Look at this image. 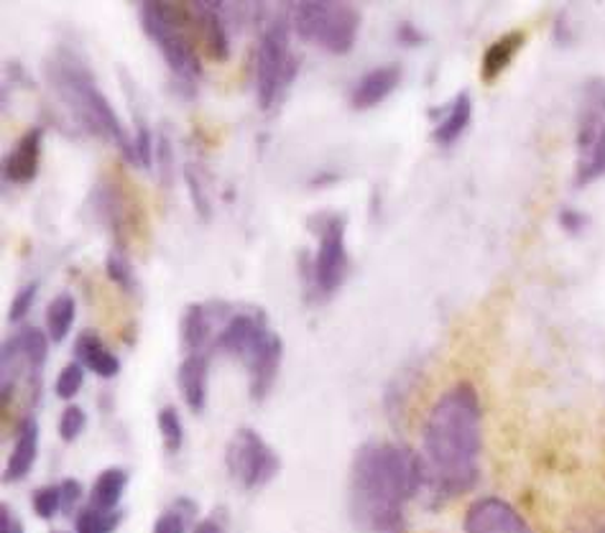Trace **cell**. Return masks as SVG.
<instances>
[{
  "label": "cell",
  "mask_w": 605,
  "mask_h": 533,
  "mask_svg": "<svg viewBox=\"0 0 605 533\" xmlns=\"http://www.w3.org/2000/svg\"><path fill=\"white\" fill-rule=\"evenodd\" d=\"M424 495L448 505L481 482L483 401L473 380H455L432 401L422 424Z\"/></svg>",
  "instance_id": "1"
},
{
  "label": "cell",
  "mask_w": 605,
  "mask_h": 533,
  "mask_svg": "<svg viewBox=\"0 0 605 533\" xmlns=\"http://www.w3.org/2000/svg\"><path fill=\"white\" fill-rule=\"evenodd\" d=\"M419 495H424V464L409 444L371 439L352 454L348 513L358 533H407V511Z\"/></svg>",
  "instance_id": "2"
},
{
  "label": "cell",
  "mask_w": 605,
  "mask_h": 533,
  "mask_svg": "<svg viewBox=\"0 0 605 533\" xmlns=\"http://www.w3.org/2000/svg\"><path fill=\"white\" fill-rule=\"evenodd\" d=\"M47 82L52 84L54 95L62 100V105L78 117L82 129L92 135L111 141L121 151L125 161L133 164V141L125 133V125L117 117L111 100L98 88V80L88 66L85 59L72 49L59 47L47 59Z\"/></svg>",
  "instance_id": "3"
},
{
  "label": "cell",
  "mask_w": 605,
  "mask_h": 533,
  "mask_svg": "<svg viewBox=\"0 0 605 533\" xmlns=\"http://www.w3.org/2000/svg\"><path fill=\"white\" fill-rule=\"evenodd\" d=\"M139 19L151 44L164 57L180 90L184 95H195L197 80L202 74L195 39H192L189 31V27H197L195 11H189L187 3L148 0V3H141Z\"/></svg>",
  "instance_id": "4"
},
{
  "label": "cell",
  "mask_w": 605,
  "mask_h": 533,
  "mask_svg": "<svg viewBox=\"0 0 605 533\" xmlns=\"http://www.w3.org/2000/svg\"><path fill=\"white\" fill-rule=\"evenodd\" d=\"M291 31L327 54H348L360 33V11L338 0H301L289 8Z\"/></svg>",
  "instance_id": "5"
},
{
  "label": "cell",
  "mask_w": 605,
  "mask_h": 533,
  "mask_svg": "<svg viewBox=\"0 0 605 533\" xmlns=\"http://www.w3.org/2000/svg\"><path fill=\"white\" fill-rule=\"evenodd\" d=\"M49 340L47 332L37 327H23L8 337L0 350V393H3V409H11V399L23 386L29 396V409L41 399L44 388V368L49 360Z\"/></svg>",
  "instance_id": "6"
},
{
  "label": "cell",
  "mask_w": 605,
  "mask_h": 533,
  "mask_svg": "<svg viewBox=\"0 0 605 533\" xmlns=\"http://www.w3.org/2000/svg\"><path fill=\"white\" fill-rule=\"evenodd\" d=\"M309 227L317 235V250L305 266L307 289L317 301H327L340 291L350 270L346 245L348 219L340 213H319L309 219Z\"/></svg>",
  "instance_id": "7"
},
{
  "label": "cell",
  "mask_w": 605,
  "mask_h": 533,
  "mask_svg": "<svg viewBox=\"0 0 605 533\" xmlns=\"http://www.w3.org/2000/svg\"><path fill=\"white\" fill-rule=\"evenodd\" d=\"M299 74V59L291 54V23L287 19L274 21L260 33L256 47L254 84L260 110H271L281 103L284 92Z\"/></svg>",
  "instance_id": "8"
},
{
  "label": "cell",
  "mask_w": 605,
  "mask_h": 533,
  "mask_svg": "<svg viewBox=\"0 0 605 533\" xmlns=\"http://www.w3.org/2000/svg\"><path fill=\"white\" fill-rule=\"evenodd\" d=\"M605 176V80L593 78L583 84L577 115V161L575 184L585 187Z\"/></svg>",
  "instance_id": "9"
},
{
  "label": "cell",
  "mask_w": 605,
  "mask_h": 533,
  "mask_svg": "<svg viewBox=\"0 0 605 533\" xmlns=\"http://www.w3.org/2000/svg\"><path fill=\"white\" fill-rule=\"evenodd\" d=\"M225 470L243 490H260L281 472V457L254 427H238L225 444Z\"/></svg>",
  "instance_id": "10"
},
{
  "label": "cell",
  "mask_w": 605,
  "mask_h": 533,
  "mask_svg": "<svg viewBox=\"0 0 605 533\" xmlns=\"http://www.w3.org/2000/svg\"><path fill=\"white\" fill-rule=\"evenodd\" d=\"M462 533H536L519 508L501 495H481L462 513Z\"/></svg>",
  "instance_id": "11"
},
{
  "label": "cell",
  "mask_w": 605,
  "mask_h": 533,
  "mask_svg": "<svg viewBox=\"0 0 605 533\" xmlns=\"http://www.w3.org/2000/svg\"><path fill=\"white\" fill-rule=\"evenodd\" d=\"M233 315L235 309L225 301L189 304V307L184 309L182 327H180L184 355L213 352L217 332H221L225 321H228Z\"/></svg>",
  "instance_id": "12"
},
{
  "label": "cell",
  "mask_w": 605,
  "mask_h": 533,
  "mask_svg": "<svg viewBox=\"0 0 605 533\" xmlns=\"http://www.w3.org/2000/svg\"><path fill=\"white\" fill-rule=\"evenodd\" d=\"M284 360V340L276 332H268L260 337V342L248 352L243 366L248 370V396L254 403H264L271 396L276 378H279Z\"/></svg>",
  "instance_id": "13"
},
{
  "label": "cell",
  "mask_w": 605,
  "mask_h": 533,
  "mask_svg": "<svg viewBox=\"0 0 605 533\" xmlns=\"http://www.w3.org/2000/svg\"><path fill=\"white\" fill-rule=\"evenodd\" d=\"M268 332L266 317L260 311H235L215 337L213 352H223L235 360H246L248 352Z\"/></svg>",
  "instance_id": "14"
},
{
  "label": "cell",
  "mask_w": 605,
  "mask_h": 533,
  "mask_svg": "<svg viewBox=\"0 0 605 533\" xmlns=\"http://www.w3.org/2000/svg\"><path fill=\"white\" fill-rule=\"evenodd\" d=\"M39 439H41V429H39L37 417H33L31 411L23 413L13 427V444L3 468L6 485H11V482H21L31 475L33 464H37L39 460Z\"/></svg>",
  "instance_id": "15"
},
{
  "label": "cell",
  "mask_w": 605,
  "mask_h": 533,
  "mask_svg": "<svg viewBox=\"0 0 605 533\" xmlns=\"http://www.w3.org/2000/svg\"><path fill=\"white\" fill-rule=\"evenodd\" d=\"M209 360H213V352L184 355L180 368H176V386H180L182 401L195 417L205 413L209 401Z\"/></svg>",
  "instance_id": "16"
},
{
  "label": "cell",
  "mask_w": 605,
  "mask_h": 533,
  "mask_svg": "<svg viewBox=\"0 0 605 533\" xmlns=\"http://www.w3.org/2000/svg\"><path fill=\"white\" fill-rule=\"evenodd\" d=\"M41 143H44V129H29L16 143L11 154L6 156L3 174L11 184H29L39 174Z\"/></svg>",
  "instance_id": "17"
},
{
  "label": "cell",
  "mask_w": 605,
  "mask_h": 533,
  "mask_svg": "<svg viewBox=\"0 0 605 533\" xmlns=\"http://www.w3.org/2000/svg\"><path fill=\"white\" fill-rule=\"evenodd\" d=\"M401 82V66L399 64H383L376 70L366 72L363 78L356 82V88L350 92V105L356 110H371L381 105Z\"/></svg>",
  "instance_id": "18"
},
{
  "label": "cell",
  "mask_w": 605,
  "mask_h": 533,
  "mask_svg": "<svg viewBox=\"0 0 605 533\" xmlns=\"http://www.w3.org/2000/svg\"><path fill=\"white\" fill-rule=\"evenodd\" d=\"M192 11H195L197 29L202 33V44H205V52L215 62H228L230 59V33L225 27V19L221 13L223 3H189Z\"/></svg>",
  "instance_id": "19"
},
{
  "label": "cell",
  "mask_w": 605,
  "mask_h": 533,
  "mask_svg": "<svg viewBox=\"0 0 605 533\" xmlns=\"http://www.w3.org/2000/svg\"><path fill=\"white\" fill-rule=\"evenodd\" d=\"M74 360H78L88 373H95L103 380H113L121 373V360H117V355L105 345L103 337L92 332V329L78 335V340H74Z\"/></svg>",
  "instance_id": "20"
},
{
  "label": "cell",
  "mask_w": 605,
  "mask_h": 533,
  "mask_svg": "<svg viewBox=\"0 0 605 533\" xmlns=\"http://www.w3.org/2000/svg\"><path fill=\"white\" fill-rule=\"evenodd\" d=\"M95 207H98V217L111 227L115 245L113 248L125 250L129 248V202L121 194V189L115 184H100L95 189Z\"/></svg>",
  "instance_id": "21"
},
{
  "label": "cell",
  "mask_w": 605,
  "mask_h": 533,
  "mask_svg": "<svg viewBox=\"0 0 605 533\" xmlns=\"http://www.w3.org/2000/svg\"><path fill=\"white\" fill-rule=\"evenodd\" d=\"M470 117H473V98H470V92H458V95L442 107L440 121L434 123L432 141L440 148H450L452 143L465 133Z\"/></svg>",
  "instance_id": "22"
},
{
  "label": "cell",
  "mask_w": 605,
  "mask_h": 533,
  "mask_svg": "<svg viewBox=\"0 0 605 533\" xmlns=\"http://www.w3.org/2000/svg\"><path fill=\"white\" fill-rule=\"evenodd\" d=\"M131 472L121 468V464H113V468H105L100 475L92 480V488L88 493V505L98 508V511H121V501L129 490Z\"/></svg>",
  "instance_id": "23"
},
{
  "label": "cell",
  "mask_w": 605,
  "mask_h": 533,
  "mask_svg": "<svg viewBox=\"0 0 605 533\" xmlns=\"http://www.w3.org/2000/svg\"><path fill=\"white\" fill-rule=\"evenodd\" d=\"M526 44V33L524 31H509L493 41V44L485 49L483 62H481V80L483 82H495L503 72L514 64L516 54L524 49Z\"/></svg>",
  "instance_id": "24"
},
{
  "label": "cell",
  "mask_w": 605,
  "mask_h": 533,
  "mask_svg": "<svg viewBox=\"0 0 605 533\" xmlns=\"http://www.w3.org/2000/svg\"><path fill=\"white\" fill-rule=\"evenodd\" d=\"M199 505L187 495H180L176 501L164 508L162 515L154 521L151 533H189L197 523Z\"/></svg>",
  "instance_id": "25"
},
{
  "label": "cell",
  "mask_w": 605,
  "mask_h": 533,
  "mask_svg": "<svg viewBox=\"0 0 605 533\" xmlns=\"http://www.w3.org/2000/svg\"><path fill=\"white\" fill-rule=\"evenodd\" d=\"M74 317H78V304L72 294H59L47 307V335L54 345H62L72 332Z\"/></svg>",
  "instance_id": "26"
},
{
  "label": "cell",
  "mask_w": 605,
  "mask_h": 533,
  "mask_svg": "<svg viewBox=\"0 0 605 533\" xmlns=\"http://www.w3.org/2000/svg\"><path fill=\"white\" fill-rule=\"evenodd\" d=\"M123 519V511H98L92 505H82L74 513V533H115Z\"/></svg>",
  "instance_id": "27"
},
{
  "label": "cell",
  "mask_w": 605,
  "mask_h": 533,
  "mask_svg": "<svg viewBox=\"0 0 605 533\" xmlns=\"http://www.w3.org/2000/svg\"><path fill=\"white\" fill-rule=\"evenodd\" d=\"M156 427H158V434H162V444L166 454H180L184 447V421H182L180 409L172 403L162 406L156 413Z\"/></svg>",
  "instance_id": "28"
},
{
  "label": "cell",
  "mask_w": 605,
  "mask_h": 533,
  "mask_svg": "<svg viewBox=\"0 0 605 533\" xmlns=\"http://www.w3.org/2000/svg\"><path fill=\"white\" fill-rule=\"evenodd\" d=\"M85 380H88V370L82 368L78 360L66 362L54 380V396L66 403H72L82 393V388H85Z\"/></svg>",
  "instance_id": "29"
},
{
  "label": "cell",
  "mask_w": 605,
  "mask_h": 533,
  "mask_svg": "<svg viewBox=\"0 0 605 533\" xmlns=\"http://www.w3.org/2000/svg\"><path fill=\"white\" fill-rule=\"evenodd\" d=\"M90 424L88 411L78 403H66L64 411L59 413V424H57V434L64 444H74L78 439L85 434Z\"/></svg>",
  "instance_id": "30"
},
{
  "label": "cell",
  "mask_w": 605,
  "mask_h": 533,
  "mask_svg": "<svg viewBox=\"0 0 605 533\" xmlns=\"http://www.w3.org/2000/svg\"><path fill=\"white\" fill-rule=\"evenodd\" d=\"M105 270H107V278H111L117 289L125 294L136 291V274H133V266L129 256H125V250L113 248L111 256H107L105 260Z\"/></svg>",
  "instance_id": "31"
},
{
  "label": "cell",
  "mask_w": 605,
  "mask_h": 533,
  "mask_svg": "<svg viewBox=\"0 0 605 533\" xmlns=\"http://www.w3.org/2000/svg\"><path fill=\"white\" fill-rule=\"evenodd\" d=\"M31 511L41 521H54L62 513V490L57 485H41L31 493Z\"/></svg>",
  "instance_id": "32"
},
{
  "label": "cell",
  "mask_w": 605,
  "mask_h": 533,
  "mask_svg": "<svg viewBox=\"0 0 605 533\" xmlns=\"http://www.w3.org/2000/svg\"><path fill=\"white\" fill-rule=\"evenodd\" d=\"M184 182H187L189 199L197 217L202 219V223H209V217H213V202H209V194L205 189V182H202V174L197 172V166L192 164L184 166Z\"/></svg>",
  "instance_id": "33"
},
{
  "label": "cell",
  "mask_w": 605,
  "mask_h": 533,
  "mask_svg": "<svg viewBox=\"0 0 605 533\" xmlns=\"http://www.w3.org/2000/svg\"><path fill=\"white\" fill-rule=\"evenodd\" d=\"M154 161H156V174L162 180L164 187H172L174 182V148L172 139L164 129L156 133V148H154Z\"/></svg>",
  "instance_id": "34"
},
{
  "label": "cell",
  "mask_w": 605,
  "mask_h": 533,
  "mask_svg": "<svg viewBox=\"0 0 605 533\" xmlns=\"http://www.w3.org/2000/svg\"><path fill=\"white\" fill-rule=\"evenodd\" d=\"M59 490H62V513L74 519V513L80 511L82 501H85V488H82L78 478H64L59 482Z\"/></svg>",
  "instance_id": "35"
},
{
  "label": "cell",
  "mask_w": 605,
  "mask_h": 533,
  "mask_svg": "<svg viewBox=\"0 0 605 533\" xmlns=\"http://www.w3.org/2000/svg\"><path fill=\"white\" fill-rule=\"evenodd\" d=\"M37 291H39V284H27L19 294L13 296L11 309H8V321L19 325V321L27 319V315L33 307V301H37Z\"/></svg>",
  "instance_id": "36"
},
{
  "label": "cell",
  "mask_w": 605,
  "mask_h": 533,
  "mask_svg": "<svg viewBox=\"0 0 605 533\" xmlns=\"http://www.w3.org/2000/svg\"><path fill=\"white\" fill-rule=\"evenodd\" d=\"M189 533H228V511L225 508H215L213 513L199 519Z\"/></svg>",
  "instance_id": "37"
},
{
  "label": "cell",
  "mask_w": 605,
  "mask_h": 533,
  "mask_svg": "<svg viewBox=\"0 0 605 533\" xmlns=\"http://www.w3.org/2000/svg\"><path fill=\"white\" fill-rule=\"evenodd\" d=\"M560 227L570 235H580L587 227V215L580 213V209H573V207H565L560 213Z\"/></svg>",
  "instance_id": "38"
},
{
  "label": "cell",
  "mask_w": 605,
  "mask_h": 533,
  "mask_svg": "<svg viewBox=\"0 0 605 533\" xmlns=\"http://www.w3.org/2000/svg\"><path fill=\"white\" fill-rule=\"evenodd\" d=\"M565 533H605V513L583 515Z\"/></svg>",
  "instance_id": "39"
},
{
  "label": "cell",
  "mask_w": 605,
  "mask_h": 533,
  "mask_svg": "<svg viewBox=\"0 0 605 533\" xmlns=\"http://www.w3.org/2000/svg\"><path fill=\"white\" fill-rule=\"evenodd\" d=\"M0 533H27L21 515L8 503L0 505Z\"/></svg>",
  "instance_id": "40"
},
{
  "label": "cell",
  "mask_w": 605,
  "mask_h": 533,
  "mask_svg": "<svg viewBox=\"0 0 605 533\" xmlns=\"http://www.w3.org/2000/svg\"><path fill=\"white\" fill-rule=\"evenodd\" d=\"M397 39H399V44H401V47H409V49H414V47H422V44H424V33L419 31V29L414 27V23H409V21L399 23Z\"/></svg>",
  "instance_id": "41"
},
{
  "label": "cell",
  "mask_w": 605,
  "mask_h": 533,
  "mask_svg": "<svg viewBox=\"0 0 605 533\" xmlns=\"http://www.w3.org/2000/svg\"><path fill=\"white\" fill-rule=\"evenodd\" d=\"M52 533H66V531H52Z\"/></svg>",
  "instance_id": "42"
}]
</instances>
